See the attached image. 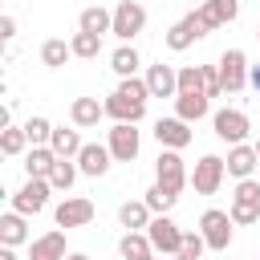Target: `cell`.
Here are the masks:
<instances>
[{
  "label": "cell",
  "mask_w": 260,
  "mask_h": 260,
  "mask_svg": "<svg viewBox=\"0 0 260 260\" xmlns=\"http://www.w3.org/2000/svg\"><path fill=\"white\" fill-rule=\"evenodd\" d=\"M211 130H215L219 142L240 146V142H248V134H252V118H248L244 110H236V106H223V110L211 114Z\"/></svg>",
  "instance_id": "6da1fadb"
},
{
  "label": "cell",
  "mask_w": 260,
  "mask_h": 260,
  "mask_svg": "<svg viewBox=\"0 0 260 260\" xmlns=\"http://www.w3.org/2000/svg\"><path fill=\"white\" fill-rule=\"evenodd\" d=\"M154 183L167 187V191H175V195L191 183V171H187V162H183L179 150H158V158H154Z\"/></svg>",
  "instance_id": "7a4b0ae2"
},
{
  "label": "cell",
  "mask_w": 260,
  "mask_h": 260,
  "mask_svg": "<svg viewBox=\"0 0 260 260\" xmlns=\"http://www.w3.org/2000/svg\"><path fill=\"white\" fill-rule=\"evenodd\" d=\"M232 215L228 211H219V207H207L203 215H199V232H203V240H207V248L211 252H228L232 248Z\"/></svg>",
  "instance_id": "3957f363"
},
{
  "label": "cell",
  "mask_w": 260,
  "mask_h": 260,
  "mask_svg": "<svg viewBox=\"0 0 260 260\" xmlns=\"http://www.w3.org/2000/svg\"><path fill=\"white\" fill-rule=\"evenodd\" d=\"M106 146H110L114 162H134V158H138V150H142V130H138V126H130V122H114V126H110V138H106Z\"/></svg>",
  "instance_id": "277c9868"
},
{
  "label": "cell",
  "mask_w": 260,
  "mask_h": 260,
  "mask_svg": "<svg viewBox=\"0 0 260 260\" xmlns=\"http://www.w3.org/2000/svg\"><path fill=\"white\" fill-rule=\"evenodd\" d=\"M223 179H228V162H223L219 154H203V158L195 162V171H191L195 195H215V191L223 187Z\"/></svg>",
  "instance_id": "5b68a950"
},
{
  "label": "cell",
  "mask_w": 260,
  "mask_h": 260,
  "mask_svg": "<svg viewBox=\"0 0 260 260\" xmlns=\"http://www.w3.org/2000/svg\"><path fill=\"white\" fill-rule=\"evenodd\" d=\"M49 195H53V183L49 179H24L20 191H12V211L20 215H41L49 207Z\"/></svg>",
  "instance_id": "8992f818"
},
{
  "label": "cell",
  "mask_w": 260,
  "mask_h": 260,
  "mask_svg": "<svg viewBox=\"0 0 260 260\" xmlns=\"http://www.w3.org/2000/svg\"><path fill=\"white\" fill-rule=\"evenodd\" d=\"M219 77H223V93H240L244 85H248V53L244 49H223L219 53Z\"/></svg>",
  "instance_id": "52a82bcc"
},
{
  "label": "cell",
  "mask_w": 260,
  "mask_h": 260,
  "mask_svg": "<svg viewBox=\"0 0 260 260\" xmlns=\"http://www.w3.org/2000/svg\"><path fill=\"white\" fill-rule=\"evenodd\" d=\"M146 236H150V244H154L158 256H179L183 252V228L171 215H154L150 228H146Z\"/></svg>",
  "instance_id": "ba28073f"
},
{
  "label": "cell",
  "mask_w": 260,
  "mask_h": 260,
  "mask_svg": "<svg viewBox=\"0 0 260 260\" xmlns=\"http://www.w3.org/2000/svg\"><path fill=\"white\" fill-rule=\"evenodd\" d=\"M142 28H146V8H142L138 0H122V4L114 8V37H118L122 45H130Z\"/></svg>",
  "instance_id": "9c48e42d"
},
{
  "label": "cell",
  "mask_w": 260,
  "mask_h": 260,
  "mask_svg": "<svg viewBox=\"0 0 260 260\" xmlns=\"http://www.w3.org/2000/svg\"><path fill=\"white\" fill-rule=\"evenodd\" d=\"M53 219H57L61 232H69V228H85V223L93 219V199H85V195H65V199L53 207Z\"/></svg>",
  "instance_id": "30bf717a"
},
{
  "label": "cell",
  "mask_w": 260,
  "mask_h": 260,
  "mask_svg": "<svg viewBox=\"0 0 260 260\" xmlns=\"http://www.w3.org/2000/svg\"><path fill=\"white\" fill-rule=\"evenodd\" d=\"M154 138H158V150H183V146H191V122H183V118H158L154 122Z\"/></svg>",
  "instance_id": "8fae6325"
},
{
  "label": "cell",
  "mask_w": 260,
  "mask_h": 260,
  "mask_svg": "<svg viewBox=\"0 0 260 260\" xmlns=\"http://www.w3.org/2000/svg\"><path fill=\"white\" fill-rule=\"evenodd\" d=\"M146 89H150V98H179V69L175 65H146Z\"/></svg>",
  "instance_id": "7c38bea8"
},
{
  "label": "cell",
  "mask_w": 260,
  "mask_h": 260,
  "mask_svg": "<svg viewBox=\"0 0 260 260\" xmlns=\"http://www.w3.org/2000/svg\"><path fill=\"white\" fill-rule=\"evenodd\" d=\"M106 118L138 126V122L146 118V102H138V98H126V93H118V89H114V93L106 98Z\"/></svg>",
  "instance_id": "4fadbf2b"
},
{
  "label": "cell",
  "mask_w": 260,
  "mask_h": 260,
  "mask_svg": "<svg viewBox=\"0 0 260 260\" xmlns=\"http://www.w3.org/2000/svg\"><path fill=\"white\" fill-rule=\"evenodd\" d=\"M228 175L240 183V179H252L256 175V167H260V158H256V146L252 142H240V146H228Z\"/></svg>",
  "instance_id": "5bb4252c"
},
{
  "label": "cell",
  "mask_w": 260,
  "mask_h": 260,
  "mask_svg": "<svg viewBox=\"0 0 260 260\" xmlns=\"http://www.w3.org/2000/svg\"><path fill=\"white\" fill-rule=\"evenodd\" d=\"M110 162H114V154H110V146H102V142H85L81 154H77V167H81V175H89V179H102V175L110 171Z\"/></svg>",
  "instance_id": "9a60e30c"
},
{
  "label": "cell",
  "mask_w": 260,
  "mask_h": 260,
  "mask_svg": "<svg viewBox=\"0 0 260 260\" xmlns=\"http://www.w3.org/2000/svg\"><path fill=\"white\" fill-rule=\"evenodd\" d=\"M106 118V102H98V98H73L69 102V122L77 126V130H89V126H98Z\"/></svg>",
  "instance_id": "2e32d148"
},
{
  "label": "cell",
  "mask_w": 260,
  "mask_h": 260,
  "mask_svg": "<svg viewBox=\"0 0 260 260\" xmlns=\"http://www.w3.org/2000/svg\"><path fill=\"white\" fill-rule=\"evenodd\" d=\"M77 28H81V32H93V37H106V32H114V8H102V4H89V8H81V16H77Z\"/></svg>",
  "instance_id": "e0dca14e"
},
{
  "label": "cell",
  "mask_w": 260,
  "mask_h": 260,
  "mask_svg": "<svg viewBox=\"0 0 260 260\" xmlns=\"http://www.w3.org/2000/svg\"><path fill=\"white\" fill-rule=\"evenodd\" d=\"M24 240H28V215L4 211L0 215V248H20Z\"/></svg>",
  "instance_id": "ac0fdd59"
},
{
  "label": "cell",
  "mask_w": 260,
  "mask_h": 260,
  "mask_svg": "<svg viewBox=\"0 0 260 260\" xmlns=\"http://www.w3.org/2000/svg\"><path fill=\"white\" fill-rule=\"evenodd\" d=\"M211 114V98L207 93H179L175 98V118H183V122H199V118H207Z\"/></svg>",
  "instance_id": "d6986e66"
},
{
  "label": "cell",
  "mask_w": 260,
  "mask_h": 260,
  "mask_svg": "<svg viewBox=\"0 0 260 260\" xmlns=\"http://www.w3.org/2000/svg\"><path fill=\"white\" fill-rule=\"evenodd\" d=\"M150 219H154V211H150L142 199H126V203L118 207V223H122L126 232H146Z\"/></svg>",
  "instance_id": "ffe728a7"
},
{
  "label": "cell",
  "mask_w": 260,
  "mask_h": 260,
  "mask_svg": "<svg viewBox=\"0 0 260 260\" xmlns=\"http://www.w3.org/2000/svg\"><path fill=\"white\" fill-rule=\"evenodd\" d=\"M65 256H69V252H65V232H61V228L37 236V240H32V252H28V260H65Z\"/></svg>",
  "instance_id": "44dd1931"
},
{
  "label": "cell",
  "mask_w": 260,
  "mask_h": 260,
  "mask_svg": "<svg viewBox=\"0 0 260 260\" xmlns=\"http://www.w3.org/2000/svg\"><path fill=\"white\" fill-rule=\"evenodd\" d=\"M53 167H57L53 146H28V154H24V175L28 179H49Z\"/></svg>",
  "instance_id": "7402d4cb"
},
{
  "label": "cell",
  "mask_w": 260,
  "mask_h": 260,
  "mask_svg": "<svg viewBox=\"0 0 260 260\" xmlns=\"http://www.w3.org/2000/svg\"><path fill=\"white\" fill-rule=\"evenodd\" d=\"M49 146H53V154H57V158H77L85 142H81L77 126H57V130H53V138H49Z\"/></svg>",
  "instance_id": "603a6c76"
},
{
  "label": "cell",
  "mask_w": 260,
  "mask_h": 260,
  "mask_svg": "<svg viewBox=\"0 0 260 260\" xmlns=\"http://www.w3.org/2000/svg\"><path fill=\"white\" fill-rule=\"evenodd\" d=\"M199 12L207 16L211 28H223V24H232V20L240 16V0H203Z\"/></svg>",
  "instance_id": "cb8c5ba5"
},
{
  "label": "cell",
  "mask_w": 260,
  "mask_h": 260,
  "mask_svg": "<svg viewBox=\"0 0 260 260\" xmlns=\"http://www.w3.org/2000/svg\"><path fill=\"white\" fill-rule=\"evenodd\" d=\"M118 256L122 260H146V256H154V244H150L146 232H126L118 240Z\"/></svg>",
  "instance_id": "d4e9b609"
},
{
  "label": "cell",
  "mask_w": 260,
  "mask_h": 260,
  "mask_svg": "<svg viewBox=\"0 0 260 260\" xmlns=\"http://www.w3.org/2000/svg\"><path fill=\"white\" fill-rule=\"evenodd\" d=\"M138 65H142V57H138L134 45H118V49L110 53V69H114L118 77H138Z\"/></svg>",
  "instance_id": "484cf974"
},
{
  "label": "cell",
  "mask_w": 260,
  "mask_h": 260,
  "mask_svg": "<svg viewBox=\"0 0 260 260\" xmlns=\"http://www.w3.org/2000/svg\"><path fill=\"white\" fill-rule=\"evenodd\" d=\"M142 203H146L154 215H171V211H175V203H179V195H175V191H167V187H158V183H150V187L142 191Z\"/></svg>",
  "instance_id": "4316f807"
},
{
  "label": "cell",
  "mask_w": 260,
  "mask_h": 260,
  "mask_svg": "<svg viewBox=\"0 0 260 260\" xmlns=\"http://www.w3.org/2000/svg\"><path fill=\"white\" fill-rule=\"evenodd\" d=\"M24 146H32V142H28V134H24V126H4V130H0V154H4V158L28 154Z\"/></svg>",
  "instance_id": "83f0119b"
},
{
  "label": "cell",
  "mask_w": 260,
  "mask_h": 260,
  "mask_svg": "<svg viewBox=\"0 0 260 260\" xmlns=\"http://www.w3.org/2000/svg\"><path fill=\"white\" fill-rule=\"evenodd\" d=\"M199 37H195V28H191V20L183 16V20H175L171 28H167V49L171 53H183V49H191Z\"/></svg>",
  "instance_id": "f1b7e54d"
},
{
  "label": "cell",
  "mask_w": 260,
  "mask_h": 260,
  "mask_svg": "<svg viewBox=\"0 0 260 260\" xmlns=\"http://www.w3.org/2000/svg\"><path fill=\"white\" fill-rule=\"evenodd\" d=\"M69 57H73V49H69V41H61V37H49V41L41 45V65H49V69H61Z\"/></svg>",
  "instance_id": "f546056e"
},
{
  "label": "cell",
  "mask_w": 260,
  "mask_h": 260,
  "mask_svg": "<svg viewBox=\"0 0 260 260\" xmlns=\"http://www.w3.org/2000/svg\"><path fill=\"white\" fill-rule=\"evenodd\" d=\"M77 175H81V167H77V158H57V167H53V175H49V183H53V191H69V187L77 183Z\"/></svg>",
  "instance_id": "4dcf8cb0"
},
{
  "label": "cell",
  "mask_w": 260,
  "mask_h": 260,
  "mask_svg": "<svg viewBox=\"0 0 260 260\" xmlns=\"http://www.w3.org/2000/svg\"><path fill=\"white\" fill-rule=\"evenodd\" d=\"M69 49H73V57H81V61H93L98 53H102V37H93V32H73L69 37Z\"/></svg>",
  "instance_id": "1f68e13d"
},
{
  "label": "cell",
  "mask_w": 260,
  "mask_h": 260,
  "mask_svg": "<svg viewBox=\"0 0 260 260\" xmlns=\"http://www.w3.org/2000/svg\"><path fill=\"white\" fill-rule=\"evenodd\" d=\"M53 130H57V126H53V122H49L45 114H32V118L24 122V134H28V142H32V146H49Z\"/></svg>",
  "instance_id": "d6a6232c"
},
{
  "label": "cell",
  "mask_w": 260,
  "mask_h": 260,
  "mask_svg": "<svg viewBox=\"0 0 260 260\" xmlns=\"http://www.w3.org/2000/svg\"><path fill=\"white\" fill-rule=\"evenodd\" d=\"M228 215H232V223H236V228H248V223H256V219H260V203L232 199V203H228Z\"/></svg>",
  "instance_id": "836d02e7"
},
{
  "label": "cell",
  "mask_w": 260,
  "mask_h": 260,
  "mask_svg": "<svg viewBox=\"0 0 260 260\" xmlns=\"http://www.w3.org/2000/svg\"><path fill=\"white\" fill-rule=\"evenodd\" d=\"M179 93H203V65H179Z\"/></svg>",
  "instance_id": "e575fe53"
},
{
  "label": "cell",
  "mask_w": 260,
  "mask_h": 260,
  "mask_svg": "<svg viewBox=\"0 0 260 260\" xmlns=\"http://www.w3.org/2000/svg\"><path fill=\"white\" fill-rule=\"evenodd\" d=\"M207 252V240H203V232H183V252L179 256H187V260H199Z\"/></svg>",
  "instance_id": "d590c367"
},
{
  "label": "cell",
  "mask_w": 260,
  "mask_h": 260,
  "mask_svg": "<svg viewBox=\"0 0 260 260\" xmlns=\"http://www.w3.org/2000/svg\"><path fill=\"white\" fill-rule=\"evenodd\" d=\"M203 93H207V98H223V77H219V65H203Z\"/></svg>",
  "instance_id": "8d00e7d4"
},
{
  "label": "cell",
  "mask_w": 260,
  "mask_h": 260,
  "mask_svg": "<svg viewBox=\"0 0 260 260\" xmlns=\"http://www.w3.org/2000/svg\"><path fill=\"white\" fill-rule=\"evenodd\" d=\"M232 199L260 203V179H256V175H252V179H240V183H236V191H232Z\"/></svg>",
  "instance_id": "74e56055"
},
{
  "label": "cell",
  "mask_w": 260,
  "mask_h": 260,
  "mask_svg": "<svg viewBox=\"0 0 260 260\" xmlns=\"http://www.w3.org/2000/svg\"><path fill=\"white\" fill-rule=\"evenodd\" d=\"M12 37H16V16L4 12V16H0V41H12Z\"/></svg>",
  "instance_id": "f35d334b"
},
{
  "label": "cell",
  "mask_w": 260,
  "mask_h": 260,
  "mask_svg": "<svg viewBox=\"0 0 260 260\" xmlns=\"http://www.w3.org/2000/svg\"><path fill=\"white\" fill-rule=\"evenodd\" d=\"M248 85H252V89H256V93H260V61H256V65H252V69H248Z\"/></svg>",
  "instance_id": "ab89813d"
},
{
  "label": "cell",
  "mask_w": 260,
  "mask_h": 260,
  "mask_svg": "<svg viewBox=\"0 0 260 260\" xmlns=\"http://www.w3.org/2000/svg\"><path fill=\"white\" fill-rule=\"evenodd\" d=\"M0 260H16V248H0Z\"/></svg>",
  "instance_id": "60d3db41"
},
{
  "label": "cell",
  "mask_w": 260,
  "mask_h": 260,
  "mask_svg": "<svg viewBox=\"0 0 260 260\" xmlns=\"http://www.w3.org/2000/svg\"><path fill=\"white\" fill-rule=\"evenodd\" d=\"M65 260H89V256H85V252H69Z\"/></svg>",
  "instance_id": "b9f144b4"
},
{
  "label": "cell",
  "mask_w": 260,
  "mask_h": 260,
  "mask_svg": "<svg viewBox=\"0 0 260 260\" xmlns=\"http://www.w3.org/2000/svg\"><path fill=\"white\" fill-rule=\"evenodd\" d=\"M252 146H256V158H260V138H256V142H252Z\"/></svg>",
  "instance_id": "7bdbcfd3"
},
{
  "label": "cell",
  "mask_w": 260,
  "mask_h": 260,
  "mask_svg": "<svg viewBox=\"0 0 260 260\" xmlns=\"http://www.w3.org/2000/svg\"><path fill=\"white\" fill-rule=\"evenodd\" d=\"M167 260H187V256H167Z\"/></svg>",
  "instance_id": "ee69618b"
},
{
  "label": "cell",
  "mask_w": 260,
  "mask_h": 260,
  "mask_svg": "<svg viewBox=\"0 0 260 260\" xmlns=\"http://www.w3.org/2000/svg\"><path fill=\"white\" fill-rule=\"evenodd\" d=\"M146 260H158V252H154V256H146Z\"/></svg>",
  "instance_id": "f6af8a7d"
},
{
  "label": "cell",
  "mask_w": 260,
  "mask_h": 260,
  "mask_svg": "<svg viewBox=\"0 0 260 260\" xmlns=\"http://www.w3.org/2000/svg\"><path fill=\"white\" fill-rule=\"evenodd\" d=\"M256 41H260V24H256Z\"/></svg>",
  "instance_id": "bcb514c9"
},
{
  "label": "cell",
  "mask_w": 260,
  "mask_h": 260,
  "mask_svg": "<svg viewBox=\"0 0 260 260\" xmlns=\"http://www.w3.org/2000/svg\"><path fill=\"white\" fill-rule=\"evenodd\" d=\"M138 4H142V0H138Z\"/></svg>",
  "instance_id": "7dc6e473"
}]
</instances>
